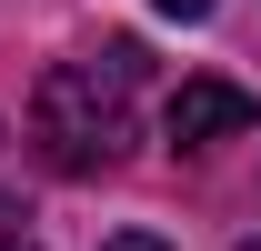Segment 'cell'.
<instances>
[{
    "label": "cell",
    "instance_id": "cell-1",
    "mask_svg": "<svg viewBox=\"0 0 261 251\" xmlns=\"http://www.w3.org/2000/svg\"><path fill=\"white\" fill-rule=\"evenodd\" d=\"M130 81H141V40H111L100 61L40 70V101H31L40 161H50V171H100V161H121V141H130Z\"/></svg>",
    "mask_w": 261,
    "mask_h": 251
},
{
    "label": "cell",
    "instance_id": "cell-2",
    "mask_svg": "<svg viewBox=\"0 0 261 251\" xmlns=\"http://www.w3.org/2000/svg\"><path fill=\"white\" fill-rule=\"evenodd\" d=\"M251 121H261V101L241 91V81H181V91H171V111H161L171 141H241Z\"/></svg>",
    "mask_w": 261,
    "mask_h": 251
},
{
    "label": "cell",
    "instance_id": "cell-3",
    "mask_svg": "<svg viewBox=\"0 0 261 251\" xmlns=\"http://www.w3.org/2000/svg\"><path fill=\"white\" fill-rule=\"evenodd\" d=\"M161 20H211V0H151Z\"/></svg>",
    "mask_w": 261,
    "mask_h": 251
},
{
    "label": "cell",
    "instance_id": "cell-4",
    "mask_svg": "<svg viewBox=\"0 0 261 251\" xmlns=\"http://www.w3.org/2000/svg\"><path fill=\"white\" fill-rule=\"evenodd\" d=\"M100 251H171V241H151V231H111Z\"/></svg>",
    "mask_w": 261,
    "mask_h": 251
},
{
    "label": "cell",
    "instance_id": "cell-5",
    "mask_svg": "<svg viewBox=\"0 0 261 251\" xmlns=\"http://www.w3.org/2000/svg\"><path fill=\"white\" fill-rule=\"evenodd\" d=\"M0 251H31V241H0Z\"/></svg>",
    "mask_w": 261,
    "mask_h": 251
},
{
    "label": "cell",
    "instance_id": "cell-6",
    "mask_svg": "<svg viewBox=\"0 0 261 251\" xmlns=\"http://www.w3.org/2000/svg\"><path fill=\"white\" fill-rule=\"evenodd\" d=\"M241 251H261V241H241Z\"/></svg>",
    "mask_w": 261,
    "mask_h": 251
}]
</instances>
